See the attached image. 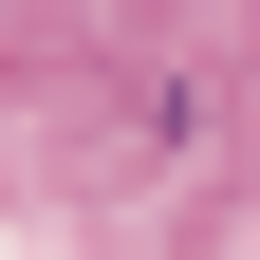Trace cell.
<instances>
[{
    "label": "cell",
    "mask_w": 260,
    "mask_h": 260,
    "mask_svg": "<svg viewBox=\"0 0 260 260\" xmlns=\"http://www.w3.org/2000/svg\"><path fill=\"white\" fill-rule=\"evenodd\" d=\"M0 130H19V186L93 223H186L223 186V75L186 56L168 0H38L0 56Z\"/></svg>",
    "instance_id": "6da1fadb"
}]
</instances>
